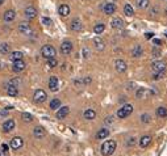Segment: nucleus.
<instances>
[{"label": "nucleus", "mask_w": 167, "mask_h": 156, "mask_svg": "<svg viewBox=\"0 0 167 156\" xmlns=\"http://www.w3.org/2000/svg\"><path fill=\"white\" fill-rule=\"evenodd\" d=\"M82 29H83V25H82L80 21H79L78 18L72 20V22H71V30H74V32H80Z\"/></svg>", "instance_id": "21"}, {"label": "nucleus", "mask_w": 167, "mask_h": 156, "mask_svg": "<svg viewBox=\"0 0 167 156\" xmlns=\"http://www.w3.org/2000/svg\"><path fill=\"white\" fill-rule=\"evenodd\" d=\"M24 15L28 20H33V18L37 17V9L34 7H26L25 11H24Z\"/></svg>", "instance_id": "8"}, {"label": "nucleus", "mask_w": 167, "mask_h": 156, "mask_svg": "<svg viewBox=\"0 0 167 156\" xmlns=\"http://www.w3.org/2000/svg\"><path fill=\"white\" fill-rule=\"evenodd\" d=\"M69 113H70V108H69V106H62V108H58V112H57V118H58V119L66 118V115H69Z\"/></svg>", "instance_id": "13"}, {"label": "nucleus", "mask_w": 167, "mask_h": 156, "mask_svg": "<svg viewBox=\"0 0 167 156\" xmlns=\"http://www.w3.org/2000/svg\"><path fill=\"white\" fill-rule=\"evenodd\" d=\"M11 51V45L7 44V42H4V44L0 45V53L1 54H8Z\"/></svg>", "instance_id": "30"}, {"label": "nucleus", "mask_w": 167, "mask_h": 156, "mask_svg": "<svg viewBox=\"0 0 167 156\" xmlns=\"http://www.w3.org/2000/svg\"><path fill=\"white\" fill-rule=\"evenodd\" d=\"M151 143V136L150 135H144L139 139V146L142 147V148H146L147 146H150Z\"/></svg>", "instance_id": "19"}, {"label": "nucleus", "mask_w": 167, "mask_h": 156, "mask_svg": "<svg viewBox=\"0 0 167 156\" xmlns=\"http://www.w3.org/2000/svg\"><path fill=\"white\" fill-rule=\"evenodd\" d=\"M46 99H47V94H46V92H45L44 89H37L34 92V94H33V100H34L36 104L45 102Z\"/></svg>", "instance_id": "4"}, {"label": "nucleus", "mask_w": 167, "mask_h": 156, "mask_svg": "<svg viewBox=\"0 0 167 156\" xmlns=\"http://www.w3.org/2000/svg\"><path fill=\"white\" fill-rule=\"evenodd\" d=\"M0 156H3V151H0Z\"/></svg>", "instance_id": "45"}, {"label": "nucleus", "mask_w": 167, "mask_h": 156, "mask_svg": "<svg viewBox=\"0 0 167 156\" xmlns=\"http://www.w3.org/2000/svg\"><path fill=\"white\" fill-rule=\"evenodd\" d=\"M114 66H116V71L117 72H125L126 68H128V66H126V62L123 59H117L116 63H114Z\"/></svg>", "instance_id": "12"}, {"label": "nucleus", "mask_w": 167, "mask_h": 156, "mask_svg": "<svg viewBox=\"0 0 167 156\" xmlns=\"http://www.w3.org/2000/svg\"><path fill=\"white\" fill-rule=\"evenodd\" d=\"M9 59L12 60V62L19 60V59H23V53H21V51H12L11 55H9Z\"/></svg>", "instance_id": "27"}, {"label": "nucleus", "mask_w": 167, "mask_h": 156, "mask_svg": "<svg viewBox=\"0 0 167 156\" xmlns=\"http://www.w3.org/2000/svg\"><path fill=\"white\" fill-rule=\"evenodd\" d=\"M151 68H153L154 72L165 71V70H166V63L165 62H160V60H157V62L151 63Z\"/></svg>", "instance_id": "11"}, {"label": "nucleus", "mask_w": 167, "mask_h": 156, "mask_svg": "<svg viewBox=\"0 0 167 156\" xmlns=\"http://www.w3.org/2000/svg\"><path fill=\"white\" fill-rule=\"evenodd\" d=\"M111 25H112V28H113V29H121V28L124 26V21L121 20V18L116 17V18H113V20H112Z\"/></svg>", "instance_id": "23"}, {"label": "nucleus", "mask_w": 167, "mask_h": 156, "mask_svg": "<svg viewBox=\"0 0 167 156\" xmlns=\"http://www.w3.org/2000/svg\"><path fill=\"white\" fill-rule=\"evenodd\" d=\"M3 3H4V0H0V5H1V4H3Z\"/></svg>", "instance_id": "44"}, {"label": "nucleus", "mask_w": 167, "mask_h": 156, "mask_svg": "<svg viewBox=\"0 0 167 156\" xmlns=\"http://www.w3.org/2000/svg\"><path fill=\"white\" fill-rule=\"evenodd\" d=\"M153 94H155V92L151 89H147V88H139L136 92V97L137 99H146V97H150Z\"/></svg>", "instance_id": "5"}, {"label": "nucleus", "mask_w": 167, "mask_h": 156, "mask_svg": "<svg viewBox=\"0 0 167 156\" xmlns=\"http://www.w3.org/2000/svg\"><path fill=\"white\" fill-rule=\"evenodd\" d=\"M21 117H23L24 122H32L33 121L32 114H29V113H23V114H21Z\"/></svg>", "instance_id": "35"}, {"label": "nucleus", "mask_w": 167, "mask_h": 156, "mask_svg": "<svg viewBox=\"0 0 167 156\" xmlns=\"http://www.w3.org/2000/svg\"><path fill=\"white\" fill-rule=\"evenodd\" d=\"M57 64H58V62H57L55 58H49V59H47V66H49L50 68H54Z\"/></svg>", "instance_id": "36"}, {"label": "nucleus", "mask_w": 167, "mask_h": 156, "mask_svg": "<svg viewBox=\"0 0 167 156\" xmlns=\"http://www.w3.org/2000/svg\"><path fill=\"white\" fill-rule=\"evenodd\" d=\"M25 62H24L23 59H19V60H15L13 62V66H12V70H13L15 72H21L25 70Z\"/></svg>", "instance_id": "9"}, {"label": "nucleus", "mask_w": 167, "mask_h": 156, "mask_svg": "<svg viewBox=\"0 0 167 156\" xmlns=\"http://www.w3.org/2000/svg\"><path fill=\"white\" fill-rule=\"evenodd\" d=\"M103 9H104L105 15H113L114 12H116V5H114L113 3H107Z\"/></svg>", "instance_id": "17"}, {"label": "nucleus", "mask_w": 167, "mask_h": 156, "mask_svg": "<svg viewBox=\"0 0 167 156\" xmlns=\"http://www.w3.org/2000/svg\"><path fill=\"white\" fill-rule=\"evenodd\" d=\"M13 128H15L13 119H8V121H5L4 123H3V131H4V133H11Z\"/></svg>", "instance_id": "14"}, {"label": "nucleus", "mask_w": 167, "mask_h": 156, "mask_svg": "<svg viewBox=\"0 0 167 156\" xmlns=\"http://www.w3.org/2000/svg\"><path fill=\"white\" fill-rule=\"evenodd\" d=\"M116 142L114 140H107V142L103 143L101 148H100V152H101L103 156H111L116 151Z\"/></svg>", "instance_id": "1"}, {"label": "nucleus", "mask_w": 167, "mask_h": 156, "mask_svg": "<svg viewBox=\"0 0 167 156\" xmlns=\"http://www.w3.org/2000/svg\"><path fill=\"white\" fill-rule=\"evenodd\" d=\"M159 55H160L159 51H157V50H154V51H153V57H154V58H158Z\"/></svg>", "instance_id": "40"}, {"label": "nucleus", "mask_w": 167, "mask_h": 156, "mask_svg": "<svg viewBox=\"0 0 167 156\" xmlns=\"http://www.w3.org/2000/svg\"><path fill=\"white\" fill-rule=\"evenodd\" d=\"M58 85H59L58 78H55V76H51L50 80H49V88H50V91L57 92V91H58Z\"/></svg>", "instance_id": "16"}, {"label": "nucleus", "mask_w": 167, "mask_h": 156, "mask_svg": "<svg viewBox=\"0 0 167 156\" xmlns=\"http://www.w3.org/2000/svg\"><path fill=\"white\" fill-rule=\"evenodd\" d=\"M49 106H50V109H53V110L61 108V100L59 99H53L50 101V105Z\"/></svg>", "instance_id": "31"}, {"label": "nucleus", "mask_w": 167, "mask_h": 156, "mask_svg": "<svg viewBox=\"0 0 167 156\" xmlns=\"http://www.w3.org/2000/svg\"><path fill=\"white\" fill-rule=\"evenodd\" d=\"M84 118L86 119H93L96 117V112L95 110H92V109H87L86 112H84Z\"/></svg>", "instance_id": "29"}, {"label": "nucleus", "mask_w": 167, "mask_h": 156, "mask_svg": "<svg viewBox=\"0 0 167 156\" xmlns=\"http://www.w3.org/2000/svg\"><path fill=\"white\" fill-rule=\"evenodd\" d=\"M166 16H167V9H166Z\"/></svg>", "instance_id": "46"}, {"label": "nucleus", "mask_w": 167, "mask_h": 156, "mask_svg": "<svg viewBox=\"0 0 167 156\" xmlns=\"http://www.w3.org/2000/svg\"><path fill=\"white\" fill-rule=\"evenodd\" d=\"M124 13L128 17H132L133 15H134V9H133V7L130 4H125V7H124Z\"/></svg>", "instance_id": "28"}, {"label": "nucleus", "mask_w": 167, "mask_h": 156, "mask_svg": "<svg viewBox=\"0 0 167 156\" xmlns=\"http://www.w3.org/2000/svg\"><path fill=\"white\" fill-rule=\"evenodd\" d=\"M157 115H158V117H160V118L167 117V109H166V108H163V106L158 108V109H157Z\"/></svg>", "instance_id": "32"}, {"label": "nucleus", "mask_w": 167, "mask_h": 156, "mask_svg": "<svg viewBox=\"0 0 167 156\" xmlns=\"http://www.w3.org/2000/svg\"><path fill=\"white\" fill-rule=\"evenodd\" d=\"M154 33H146V38H153Z\"/></svg>", "instance_id": "42"}, {"label": "nucleus", "mask_w": 167, "mask_h": 156, "mask_svg": "<svg viewBox=\"0 0 167 156\" xmlns=\"http://www.w3.org/2000/svg\"><path fill=\"white\" fill-rule=\"evenodd\" d=\"M150 115L149 114H142V117H141V119H142V122H145V123H149L150 122Z\"/></svg>", "instance_id": "38"}, {"label": "nucleus", "mask_w": 167, "mask_h": 156, "mask_svg": "<svg viewBox=\"0 0 167 156\" xmlns=\"http://www.w3.org/2000/svg\"><path fill=\"white\" fill-rule=\"evenodd\" d=\"M58 12H59L61 16L66 17V16H69V13H70V7H69V5H66V4H62V5L59 7Z\"/></svg>", "instance_id": "25"}, {"label": "nucleus", "mask_w": 167, "mask_h": 156, "mask_svg": "<svg viewBox=\"0 0 167 156\" xmlns=\"http://www.w3.org/2000/svg\"><path fill=\"white\" fill-rule=\"evenodd\" d=\"M71 51H72V44L70 41H65L61 45V54L69 55V54H71Z\"/></svg>", "instance_id": "7"}, {"label": "nucleus", "mask_w": 167, "mask_h": 156, "mask_svg": "<svg viewBox=\"0 0 167 156\" xmlns=\"http://www.w3.org/2000/svg\"><path fill=\"white\" fill-rule=\"evenodd\" d=\"M93 45H95V47L98 49V50H104V47H105L104 41H103L100 37H95V38H93Z\"/></svg>", "instance_id": "22"}, {"label": "nucleus", "mask_w": 167, "mask_h": 156, "mask_svg": "<svg viewBox=\"0 0 167 156\" xmlns=\"http://www.w3.org/2000/svg\"><path fill=\"white\" fill-rule=\"evenodd\" d=\"M149 4H150V0H136V5H137L139 9L147 8Z\"/></svg>", "instance_id": "26"}, {"label": "nucleus", "mask_w": 167, "mask_h": 156, "mask_svg": "<svg viewBox=\"0 0 167 156\" xmlns=\"http://www.w3.org/2000/svg\"><path fill=\"white\" fill-rule=\"evenodd\" d=\"M42 22H44V24H45V25H47V26H50V25H51V24H53V21H51V20H50V18H49V17H44V18H42Z\"/></svg>", "instance_id": "39"}, {"label": "nucleus", "mask_w": 167, "mask_h": 156, "mask_svg": "<svg viewBox=\"0 0 167 156\" xmlns=\"http://www.w3.org/2000/svg\"><path fill=\"white\" fill-rule=\"evenodd\" d=\"M142 54V47L139 45H137V46H134V49H133V51H132V55L134 58H138L139 55Z\"/></svg>", "instance_id": "34"}, {"label": "nucleus", "mask_w": 167, "mask_h": 156, "mask_svg": "<svg viewBox=\"0 0 167 156\" xmlns=\"http://www.w3.org/2000/svg\"><path fill=\"white\" fill-rule=\"evenodd\" d=\"M132 113H133V106L130 105V104H126V105H124L123 108L118 109L117 117L118 118H126V117H129Z\"/></svg>", "instance_id": "3"}, {"label": "nucleus", "mask_w": 167, "mask_h": 156, "mask_svg": "<svg viewBox=\"0 0 167 156\" xmlns=\"http://www.w3.org/2000/svg\"><path fill=\"white\" fill-rule=\"evenodd\" d=\"M7 93H8V96L15 97V96H17V94H19V89H17L16 85H13V84H8Z\"/></svg>", "instance_id": "20"}, {"label": "nucleus", "mask_w": 167, "mask_h": 156, "mask_svg": "<svg viewBox=\"0 0 167 156\" xmlns=\"http://www.w3.org/2000/svg\"><path fill=\"white\" fill-rule=\"evenodd\" d=\"M108 135H109L108 128H100L98 134H96V139H105V138H108Z\"/></svg>", "instance_id": "24"}, {"label": "nucleus", "mask_w": 167, "mask_h": 156, "mask_svg": "<svg viewBox=\"0 0 167 156\" xmlns=\"http://www.w3.org/2000/svg\"><path fill=\"white\" fill-rule=\"evenodd\" d=\"M1 148H3V151H8V146L7 144H3Z\"/></svg>", "instance_id": "43"}, {"label": "nucleus", "mask_w": 167, "mask_h": 156, "mask_svg": "<svg viewBox=\"0 0 167 156\" xmlns=\"http://www.w3.org/2000/svg\"><path fill=\"white\" fill-rule=\"evenodd\" d=\"M19 32L21 34H25V36H30L32 34V28L28 22H21L19 25Z\"/></svg>", "instance_id": "10"}, {"label": "nucleus", "mask_w": 167, "mask_h": 156, "mask_svg": "<svg viewBox=\"0 0 167 156\" xmlns=\"http://www.w3.org/2000/svg\"><path fill=\"white\" fill-rule=\"evenodd\" d=\"M154 44L155 45H162V41H160V39H154Z\"/></svg>", "instance_id": "41"}, {"label": "nucleus", "mask_w": 167, "mask_h": 156, "mask_svg": "<svg viewBox=\"0 0 167 156\" xmlns=\"http://www.w3.org/2000/svg\"><path fill=\"white\" fill-rule=\"evenodd\" d=\"M24 144V140H23V138L21 136H15L13 139L11 140V148L12 149H20L21 147H23Z\"/></svg>", "instance_id": "6"}, {"label": "nucleus", "mask_w": 167, "mask_h": 156, "mask_svg": "<svg viewBox=\"0 0 167 156\" xmlns=\"http://www.w3.org/2000/svg\"><path fill=\"white\" fill-rule=\"evenodd\" d=\"M33 135L37 138V139H42V138L46 135V131H45L44 127L37 126V127H34V130H33Z\"/></svg>", "instance_id": "15"}, {"label": "nucleus", "mask_w": 167, "mask_h": 156, "mask_svg": "<svg viewBox=\"0 0 167 156\" xmlns=\"http://www.w3.org/2000/svg\"><path fill=\"white\" fill-rule=\"evenodd\" d=\"M15 17H16V12L13 9H9V11H5L4 13V21L5 22H9V21H13Z\"/></svg>", "instance_id": "18"}, {"label": "nucleus", "mask_w": 167, "mask_h": 156, "mask_svg": "<svg viewBox=\"0 0 167 156\" xmlns=\"http://www.w3.org/2000/svg\"><path fill=\"white\" fill-rule=\"evenodd\" d=\"M41 54H42V57L44 58L49 59V58H55L57 51H55V49H54L53 46L45 45V46H42V49H41Z\"/></svg>", "instance_id": "2"}, {"label": "nucleus", "mask_w": 167, "mask_h": 156, "mask_svg": "<svg viewBox=\"0 0 167 156\" xmlns=\"http://www.w3.org/2000/svg\"><path fill=\"white\" fill-rule=\"evenodd\" d=\"M163 76H165V71H159V72H155L153 75V79L154 80H159V79H162Z\"/></svg>", "instance_id": "37"}, {"label": "nucleus", "mask_w": 167, "mask_h": 156, "mask_svg": "<svg viewBox=\"0 0 167 156\" xmlns=\"http://www.w3.org/2000/svg\"><path fill=\"white\" fill-rule=\"evenodd\" d=\"M104 29H105L104 24H98V25H95V28H93V32H95V34H101L104 32Z\"/></svg>", "instance_id": "33"}]
</instances>
